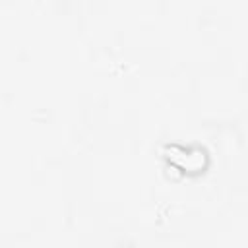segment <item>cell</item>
<instances>
[{"label": "cell", "mask_w": 248, "mask_h": 248, "mask_svg": "<svg viewBox=\"0 0 248 248\" xmlns=\"http://www.w3.org/2000/svg\"><path fill=\"white\" fill-rule=\"evenodd\" d=\"M165 157L169 163H172L174 167L186 172H200L207 167L209 161L205 149L198 145H176V143L165 147Z\"/></svg>", "instance_id": "6da1fadb"}]
</instances>
